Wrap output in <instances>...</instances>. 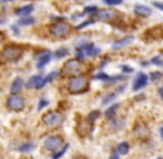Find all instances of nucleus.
<instances>
[{"label": "nucleus", "instance_id": "obj_1", "mask_svg": "<svg viewBox=\"0 0 163 159\" xmlns=\"http://www.w3.org/2000/svg\"><path fill=\"white\" fill-rule=\"evenodd\" d=\"M22 50L19 47H7L1 51L0 59L3 62L9 61H18L21 58Z\"/></svg>", "mask_w": 163, "mask_h": 159}, {"label": "nucleus", "instance_id": "obj_2", "mask_svg": "<svg viewBox=\"0 0 163 159\" xmlns=\"http://www.w3.org/2000/svg\"><path fill=\"white\" fill-rule=\"evenodd\" d=\"M63 121H64L63 115L59 112H49L43 115L42 117V122L48 127H51V128L60 126L63 123Z\"/></svg>", "mask_w": 163, "mask_h": 159}, {"label": "nucleus", "instance_id": "obj_3", "mask_svg": "<svg viewBox=\"0 0 163 159\" xmlns=\"http://www.w3.org/2000/svg\"><path fill=\"white\" fill-rule=\"evenodd\" d=\"M88 80L85 76H76L72 77L69 83V91L71 93H80L87 87Z\"/></svg>", "mask_w": 163, "mask_h": 159}, {"label": "nucleus", "instance_id": "obj_4", "mask_svg": "<svg viewBox=\"0 0 163 159\" xmlns=\"http://www.w3.org/2000/svg\"><path fill=\"white\" fill-rule=\"evenodd\" d=\"M82 71V64L79 60H70L66 62L62 68V74L64 75H76Z\"/></svg>", "mask_w": 163, "mask_h": 159}, {"label": "nucleus", "instance_id": "obj_5", "mask_svg": "<svg viewBox=\"0 0 163 159\" xmlns=\"http://www.w3.org/2000/svg\"><path fill=\"white\" fill-rule=\"evenodd\" d=\"M50 31H51L52 34L56 35V37H64V35L70 33L71 28L68 23H66V22L59 21V22H57V23L52 24L51 28H50Z\"/></svg>", "mask_w": 163, "mask_h": 159}, {"label": "nucleus", "instance_id": "obj_6", "mask_svg": "<svg viewBox=\"0 0 163 159\" xmlns=\"http://www.w3.org/2000/svg\"><path fill=\"white\" fill-rule=\"evenodd\" d=\"M62 144V138L60 136H50L45 141V148L50 151L57 150Z\"/></svg>", "mask_w": 163, "mask_h": 159}, {"label": "nucleus", "instance_id": "obj_7", "mask_svg": "<svg viewBox=\"0 0 163 159\" xmlns=\"http://www.w3.org/2000/svg\"><path fill=\"white\" fill-rule=\"evenodd\" d=\"M8 107L12 110H20L24 107V98L20 96L12 95L8 98Z\"/></svg>", "mask_w": 163, "mask_h": 159}, {"label": "nucleus", "instance_id": "obj_8", "mask_svg": "<svg viewBox=\"0 0 163 159\" xmlns=\"http://www.w3.org/2000/svg\"><path fill=\"white\" fill-rule=\"evenodd\" d=\"M118 12L113 9H103V10H98L95 12V18L101 21H109L111 19L116 18Z\"/></svg>", "mask_w": 163, "mask_h": 159}, {"label": "nucleus", "instance_id": "obj_9", "mask_svg": "<svg viewBox=\"0 0 163 159\" xmlns=\"http://www.w3.org/2000/svg\"><path fill=\"white\" fill-rule=\"evenodd\" d=\"M46 83H47L46 79H42L40 75H35V76H32L30 80H29V82L27 83V87H28V89L40 90L45 86Z\"/></svg>", "mask_w": 163, "mask_h": 159}, {"label": "nucleus", "instance_id": "obj_10", "mask_svg": "<svg viewBox=\"0 0 163 159\" xmlns=\"http://www.w3.org/2000/svg\"><path fill=\"white\" fill-rule=\"evenodd\" d=\"M148 81H149V77H148L147 74H144V73H139L138 76L135 77L134 82H133L132 90L133 91H139V90L143 89V87L148 84Z\"/></svg>", "mask_w": 163, "mask_h": 159}, {"label": "nucleus", "instance_id": "obj_11", "mask_svg": "<svg viewBox=\"0 0 163 159\" xmlns=\"http://www.w3.org/2000/svg\"><path fill=\"white\" fill-rule=\"evenodd\" d=\"M133 40H134V37H133V35H127V37H124L123 39L116 41V42L113 43V45H112V49L113 50L122 49V48H124V47H127L128 44H130Z\"/></svg>", "mask_w": 163, "mask_h": 159}, {"label": "nucleus", "instance_id": "obj_12", "mask_svg": "<svg viewBox=\"0 0 163 159\" xmlns=\"http://www.w3.org/2000/svg\"><path fill=\"white\" fill-rule=\"evenodd\" d=\"M134 13L138 14V16L141 17H149L150 14L152 13V9H150L149 7L143 5H135L134 6Z\"/></svg>", "mask_w": 163, "mask_h": 159}, {"label": "nucleus", "instance_id": "obj_13", "mask_svg": "<svg viewBox=\"0 0 163 159\" xmlns=\"http://www.w3.org/2000/svg\"><path fill=\"white\" fill-rule=\"evenodd\" d=\"M83 52H84L85 55L88 56H95L100 53V49L99 48H95L93 44H87V45H83V47L80 48Z\"/></svg>", "mask_w": 163, "mask_h": 159}, {"label": "nucleus", "instance_id": "obj_14", "mask_svg": "<svg viewBox=\"0 0 163 159\" xmlns=\"http://www.w3.org/2000/svg\"><path fill=\"white\" fill-rule=\"evenodd\" d=\"M22 86H24V80H22L21 77H17L11 85V93L12 94L19 93V92L21 91Z\"/></svg>", "mask_w": 163, "mask_h": 159}, {"label": "nucleus", "instance_id": "obj_15", "mask_svg": "<svg viewBox=\"0 0 163 159\" xmlns=\"http://www.w3.org/2000/svg\"><path fill=\"white\" fill-rule=\"evenodd\" d=\"M32 11H33V6L28 5V6H24V7L19 8V9L16 11V13L18 14V16L26 17V16H28L29 13H31Z\"/></svg>", "mask_w": 163, "mask_h": 159}, {"label": "nucleus", "instance_id": "obj_16", "mask_svg": "<svg viewBox=\"0 0 163 159\" xmlns=\"http://www.w3.org/2000/svg\"><path fill=\"white\" fill-rule=\"evenodd\" d=\"M50 59H51V53H46V54H43L42 56L40 58V60H39V63H38V69H42L43 66H46L47 65L48 63L50 62Z\"/></svg>", "mask_w": 163, "mask_h": 159}, {"label": "nucleus", "instance_id": "obj_17", "mask_svg": "<svg viewBox=\"0 0 163 159\" xmlns=\"http://www.w3.org/2000/svg\"><path fill=\"white\" fill-rule=\"evenodd\" d=\"M123 126H124V119L116 118L111 121V127L114 131H120L121 128H123Z\"/></svg>", "mask_w": 163, "mask_h": 159}, {"label": "nucleus", "instance_id": "obj_18", "mask_svg": "<svg viewBox=\"0 0 163 159\" xmlns=\"http://www.w3.org/2000/svg\"><path fill=\"white\" fill-rule=\"evenodd\" d=\"M129 149H130V145L127 141H122L118 147V151L120 155H127L129 152Z\"/></svg>", "mask_w": 163, "mask_h": 159}, {"label": "nucleus", "instance_id": "obj_19", "mask_svg": "<svg viewBox=\"0 0 163 159\" xmlns=\"http://www.w3.org/2000/svg\"><path fill=\"white\" fill-rule=\"evenodd\" d=\"M35 22V19L32 18V17H24V18L20 19L19 24L21 26H30V24H33Z\"/></svg>", "mask_w": 163, "mask_h": 159}, {"label": "nucleus", "instance_id": "obj_20", "mask_svg": "<svg viewBox=\"0 0 163 159\" xmlns=\"http://www.w3.org/2000/svg\"><path fill=\"white\" fill-rule=\"evenodd\" d=\"M118 108H119V104H114V105L110 106V107L106 110V113H104V116L108 117V118L109 117H112L113 115H116V112Z\"/></svg>", "mask_w": 163, "mask_h": 159}, {"label": "nucleus", "instance_id": "obj_21", "mask_svg": "<svg viewBox=\"0 0 163 159\" xmlns=\"http://www.w3.org/2000/svg\"><path fill=\"white\" fill-rule=\"evenodd\" d=\"M35 147V144H31V143H27L24 145H22L21 147L19 148V151L20 152H30L31 150H33Z\"/></svg>", "mask_w": 163, "mask_h": 159}, {"label": "nucleus", "instance_id": "obj_22", "mask_svg": "<svg viewBox=\"0 0 163 159\" xmlns=\"http://www.w3.org/2000/svg\"><path fill=\"white\" fill-rule=\"evenodd\" d=\"M68 53H69L68 49H64V48H62V49L57 50V51L54 52V56H56L57 59H62L63 56H66Z\"/></svg>", "mask_w": 163, "mask_h": 159}, {"label": "nucleus", "instance_id": "obj_23", "mask_svg": "<svg viewBox=\"0 0 163 159\" xmlns=\"http://www.w3.org/2000/svg\"><path fill=\"white\" fill-rule=\"evenodd\" d=\"M101 115V113L99 112V110H93V112H91L89 114V116H88V119H89V122L93 123L97 118H99V116Z\"/></svg>", "mask_w": 163, "mask_h": 159}, {"label": "nucleus", "instance_id": "obj_24", "mask_svg": "<svg viewBox=\"0 0 163 159\" xmlns=\"http://www.w3.org/2000/svg\"><path fill=\"white\" fill-rule=\"evenodd\" d=\"M137 134L140 136V137L145 138V137H148V136H149V129H148L147 127H143V126H142L141 127V131H140V128L137 129Z\"/></svg>", "mask_w": 163, "mask_h": 159}, {"label": "nucleus", "instance_id": "obj_25", "mask_svg": "<svg viewBox=\"0 0 163 159\" xmlns=\"http://www.w3.org/2000/svg\"><path fill=\"white\" fill-rule=\"evenodd\" d=\"M95 80H101V81H106V82H108L109 80H110V76H109L108 74H106V73L100 72V73H98L97 75H95Z\"/></svg>", "mask_w": 163, "mask_h": 159}, {"label": "nucleus", "instance_id": "obj_26", "mask_svg": "<svg viewBox=\"0 0 163 159\" xmlns=\"http://www.w3.org/2000/svg\"><path fill=\"white\" fill-rule=\"evenodd\" d=\"M68 148H69V144H66V145H64V147L62 148V149L60 150V151L58 152V154L54 155L53 158H54V159H57V158H60V157H62L64 154H66V151H67V150H68Z\"/></svg>", "mask_w": 163, "mask_h": 159}, {"label": "nucleus", "instance_id": "obj_27", "mask_svg": "<svg viewBox=\"0 0 163 159\" xmlns=\"http://www.w3.org/2000/svg\"><path fill=\"white\" fill-rule=\"evenodd\" d=\"M104 3L109 6H117V5H121L123 3V0H103Z\"/></svg>", "mask_w": 163, "mask_h": 159}, {"label": "nucleus", "instance_id": "obj_28", "mask_svg": "<svg viewBox=\"0 0 163 159\" xmlns=\"http://www.w3.org/2000/svg\"><path fill=\"white\" fill-rule=\"evenodd\" d=\"M116 95H117V93L110 94V95H106V97L102 100V103H103V104H108L109 102H111L112 100H114V98H116Z\"/></svg>", "mask_w": 163, "mask_h": 159}, {"label": "nucleus", "instance_id": "obj_29", "mask_svg": "<svg viewBox=\"0 0 163 159\" xmlns=\"http://www.w3.org/2000/svg\"><path fill=\"white\" fill-rule=\"evenodd\" d=\"M162 76H163V74L161 72H153L150 74V77H151L152 81H158V80H160Z\"/></svg>", "mask_w": 163, "mask_h": 159}, {"label": "nucleus", "instance_id": "obj_30", "mask_svg": "<svg viewBox=\"0 0 163 159\" xmlns=\"http://www.w3.org/2000/svg\"><path fill=\"white\" fill-rule=\"evenodd\" d=\"M98 10H99V9H98L95 6H89V7H85L84 12H85V13H95Z\"/></svg>", "mask_w": 163, "mask_h": 159}, {"label": "nucleus", "instance_id": "obj_31", "mask_svg": "<svg viewBox=\"0 0 163 159\" xmlns=\"http://www.w3.org/2000/svg\"><path fill=\"white\" fill-rule=\"evenodd\" d=\"M152 63L158 66H163V60H161L160 56H155V58L152 59Z\"/></svg>", "mask_w": 163, "mask_h": 159}, {"label": "nucleus", "instance_id": "obj_32", "mask_svg": "<svg viewBox=\"0 0 163 159\" xmlns=\"http://www.w3.org/2000/svg\"><path fill=\"white\" fill-rule=\"evenodd\" d=\"M49 105V101H47V100H45V98H42V100H40V102H39V107L38 110H41L42 108H45L46 106Z\"/></svg>", "mask_w": 163, "mask_h": 159}, {"label": "nucleus", "instance_id": "obj_33", "mask_svg": "<svg viewBox=\"0 0 163 159\" xmlns=\"http://www.w3.org/2000/svg\"><path fill=\"white\" fill-rule=\"evenodd\" d=\"M57 75H58V72H51L50 74H48L47 75V77H46V81L47 82H50V81H53L56 77H57Z\"/></svg>", "mask_w": 163, "mask_h": 159}, {"label": "nucleus", "instance_id": "obj_34", "mask_svg": "<svg viewBox=\"0 0 163 159\" xmlns=\"http://www.w3.org/2000/svg\"><path fill=\"white\" fill-rule=\"evenodd\" d=\"M121 69H122V71L124 73H132L133 72V69L130 68V66H128V65H122L121 66Z\"/></svg>", "mask_w": 163, "mask_h": 159}, {"label": "nucleus", "instance_id": "obj_35", "mask_svg": "<svg viewBox=\"0 0 163 159\" xmlns=\"http://www.w3.org/2000/svg\"><path fill=\"white\" fill-rule=\"evenodd\" d=\"M77 56H78L79 60H82V59L84 58V52L81 49H77Z\"/></svg>", "mask_w": 163, "mask_h": 159}, {"label": "nucleus", "instance_id": "obj_36", "mask_svg": "<svg viewBox=\"0 0 163 159\" xmlns=\"http://www.w3.org/2000/svg\"><path fill=\"white\" fill-rule=\"evenodd\" d=\"M92 21H85V22H83V23H81V24H79L78 27H77V29H82V28H84L85 26H88V24H90Z\"/></svg>", "mask_w": 163, "mask_h": 159}, {"label": "nucleus", "instance_id": "obj_37", "mask_svg": "<svg viewBox=\"0 0 163 159\" xmlns=\"http://www.w3.org/2000/svg\"><path fill=\"white\" fill-rule=\"evenodd\" d=\"M153 6L155 8H158V9H160V10H162V11H163V3H153Z\"/></svg>", "mask_w": 163, "mask_h": 159}, {"label": "nucleus", "instance_id": "obj_38", "mask_svg": "<svg viewBox=\"0 0 163 159\" xmlns=\"http://www.w3.org/2000/svg\"><path fill=\"white\" fill-rule=\"evenodd\" d=\"M159 94H160V96H161V97L163 98V86L161 87L160 90H159Z\"/></svg>", "mask_w": 163, "mask_h": 159}, {"label": "nucleus", "instance_id": "obj_39", "mask_svg": "<svg viewBox=\"0 0 163 159\" xmlns=\"http://www.w3.org/2000/svg\"><path fill=\"white\" fill-rule=\"evenodd\" d=\"M12 30H14V33H17V34H19V30H18L17 28H14V26H12Z\"/></svg>", "mask_w": 163, "mask_h": 159}, {"label": "nucleus", "instance_id": "obj_40", "mask_svg": "<svg viewBox=\"0 0 163 159\" xmlns=\"http://www.w3.org/2000/svg\"><path fill=\"white\" fill-rule=\"evenodd\" d=\"M3 39H5V37H3V33L0 32V42H1V41H3Z\"/></svg>", "mask_w": 163, "mask_h": 159}, {"label": "nucleus", "instance_id": "obj_41", "mask_svg": "<svg viewBox=\"0 0 163 159\" xmlns=\"http://www.w3.org/2000/svg\"><path fill=\"white\" fill-rule=\"evenodd\" d=\"M161 136H162V138H163V127H162V128H161Z\"/></svg>", "mask_w": 163, "mask_h": 159}, {"label": "nucleus", "instance_id": "obj_42", "mask_svg": "<svg viewBox=\"0 0 163 159\" xmlns=\"http://www.w3.org/2000/svg\"><path fill=\"white\" fill-rule=\"evenodd\" d=\"M5 20H0V24H3V23H5Z\"/></svg>", "mask_w": 163, "mask_h": 159}, {"label": "nucleus", "instance_id": "obj_43", "mask_svg": "<svg viewBox=\"0 0 163 159\" xmlns=\"http://www.w3.org/2000/svg\"><path fill=\"white\" fill-rule=\"evenodd\" d=\"M3 1H5V3H7V1H12V0H3Z\"/></svg>", "mask_w": 163, "mask_h": 159}]
</instances>
